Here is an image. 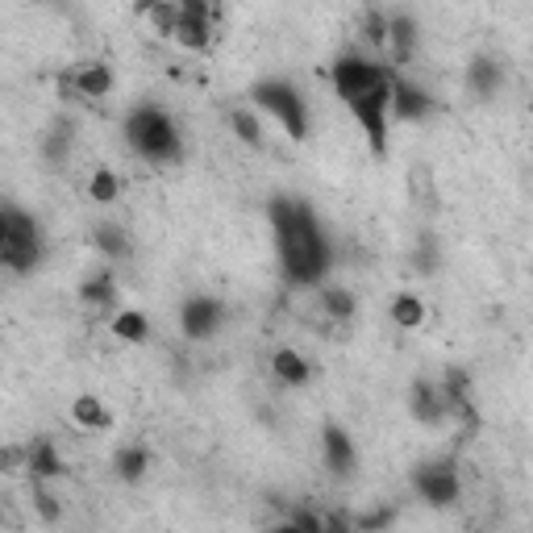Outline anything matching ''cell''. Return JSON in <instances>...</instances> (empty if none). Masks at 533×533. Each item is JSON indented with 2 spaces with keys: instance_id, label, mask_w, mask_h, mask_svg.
Segmentation results:
<instances>
[{
  "instance_id": "6da1fadb",
  "label": "cell",
  "mask_w": 533,
  "mask_h": 533,
  "mask_svg": "<svg viewBox=\"0 0 533 533\" xmlns=\"http://www.w3.org/2000/svg\"><path fill=\"white\" fill-rule=\"evenodd\" d=\"M271 230H275V250H279V267L292 288H317L329 275V238L321 230L317 213L304 200L279 196L271 200Z\"/></svg>"
},
{
  "instance_id": "7a4b0ae2",
  "label": "cell",
  "mask_w": 533,
  "mask_h": 533,
  "mask_svg": "<svg viewBox=\"0 0 533 533\" xmlns=\"http://www.w3.org/2000/svg\"><path fill=\"white\" fill-rule=\"evenodd\" d=\"M125 142L150 167H175L184 159V134L175 117L159 105H134L125 117Z\"/></svg>"
},
{
  "instance_id": "3957f363",
  "label": "cell",
  "mask_w": 533,
  "mask_h": 533,
  "mask_svg": "<svg viewBox=\"0 0 533 533\" xmlns=\"http://www.w3.org/2000/svg\"><path fill=\"white\" fill-rule=\"evenodd\" d=\"M42 259H46L42 221L34 213L17 209V205H5V246H0V267L25 275V271H38Z\"/></svg>"
},
{
  "instance_id": "277c9868",
  "label": "cell",
  "mask_w": 533,
  "mask_h": 533,
  "mask_svg": "<svg viewBox=\"0 0 533 533\" xmlns=\"http://www.w3.org/2000/svg\"><path fill=\"white\" fill-rule=\"evenodd\" d=\"M250 100H255V109H263L267 117L279 121V130H284L292 142H304L309 138V105H304V96L296 84L288 80H259L250 88Z\"/></svg>"
},
{
  "instance_id": "5b68a950",
  "label": "cell",
  "mask_w": 533,
  "mask_h": 533,
  "mask_svg": "<svg viewBox=\"0 0 533 533\" xmlns=\"http://www.w3.org/2000/svg\"><path fill=\"white\" fill-rule=\"evenodd\" d=\"M342 105L354 117V125L363 130L371 155L384 159L388 155V117H392V80L375 84V88H367L359 96H350V100H342Z\"/></svg>"
},
{
  "instance_id": "8992f818",
  "label": "cell",
  "mask_w": 533,
  "mask_h": 533,
  "mask_svg": "<svg viewBox=\"0 0 533 533\" xmlns=\"http://www.w3.org/2000/svg\"><path fill=\"white\" fill-rule=\"evenodd\" d=\"M413 492L429 504V509H450L454 500L463 492V479H459V467L450 459H434V463H417L413 475H409Z\"/></svg>"
},
{
  "instance_id": "52a82bcc",
  "label": "cell",
  "mask_w": 533,
  "mask_h": 533,
  "mask_svg": "<svg viewBox=\"0 0 533 533\" xmlns=\"http://www.w3.org/2000/svg\"><path fill=\"white\" fill-rule=\"evenodd\" d=\"M329 80H334L338 100H350V96H359V92H367L375 84L392 80V71L384 63H371L367 55H338L334 67H329Z\"/></svg>"
},
{
  "instance_id": "ba28073f",
  "label": "cell",
  "mask_w": 533,
  "mask_h": 533,
  "mask_svg": "<svg viewBox=\"0 0 533 533\" xmlns=\"http://www.w3.org/2000/svg\"><path fill=\"white\" fill-rule=\"evenodd\" d=\"M180 5V17H175V42H180L184 50H192V55H200V50H209L213 42V13H209V0H175Z\"/></svg>"
},
{
  "instance_id": "9c48e42d",
  "label": "cell",
  "mask_w": 533,
  "mask_h": 533,
  "mask_svg": "<svg viewBox=\"0 0 533 533\" xmlns=\"http://www.w3.org/2000/svg\"><path fill=\"white\" fill-rule=\"evenodd\" d=\"M225 321V304L217 296H205V292H196L180 304V329H184V338L192 342H209L217 329Z\"/></svg>"
},
{
  "instance_id": "30bf717a",
  "label": "cell",
  "mask_w": 533,
  "mask_h": 533,
  "mask_svg": "<svg viewBox=\"0 0 533 533\" xmlns=\"http://www.w3.org/2000/svg\"><path fill=\"white\" fill-rule=\"evenodd\" d=\"M409 413H413V421L425 425V429H442V425L450 421L446 400H442V392H438L434 379H413V388H409Z\"/></svg>"
},
{
  "instance_id": "8fae6325",
  "label": "cell",
  "mask_w": 533,
  "mask_h": 533,
  "mask_svg": "<svg viewBox=\"0 0 533 533\" xmlns=\"http://www.w3.org/2000/svg\"><path fill=\"white\" fill-rule=\"evenodd\" d=\"M321 459H325V471L334 479H350L354 475V463H359V454H354V442L342 425H325L321 429Z\"/></svg>"
},
{
  "instance_id": "7c38bea8",
  "label": "cell",
  "mask_w": 533,
  "mask_h": 533,
  "mask_svg": "<svg viewBox=\"0 0 533 533\" xmlns=\"http://www.w3.org/2000/svg\"><path fill=\"white\" fill-rule=\"evenodd\" d=\"M429 109H434V100H429V92L413 80H404V75H392V117L400 121H425Z\"/></svg>"
},
{
  "instance_id": "4fadbf2b",
  "label": "cell",
  "mask_w": 533,
  "mask_h": 533,
  "mask_svg": "<svg viewBox=\"0 0 533 533\" xmlns=\"http://www.w3.org/2000/svg\"><path fill=\"white\" fill-rule=\"evenodd\" d=\"M25 471H30V479H63L67 475V463H63V454L59 446L50 442V438H34L30 446H25Z\"/></svg>"
},
{
  "instance_id": "5bb4252c",
  "label": "cell",
  "mask_w": 533,
  "mask_h": 533,
  "mask_svg": "<svg viewBox=\"0 0 533 533\" xmlns=\"http://www.w3.org/2000/svg\"><path fill=\"white\" fill-rule=\"evenodd\" d=\"M417 42H421L417 21H413L409 13H392V17H388V46H392L396 67H409V63H413Z\"/></svg>"
},
{
  "instance_id": "9a60e30c",
  "label": "cell",
  "mask_w": 533,
  "mask_h": 533,
  "mask_svg": "<svg viewBox=\"0 0 533 533\" xmlns=\"http://www.w3.org/2000/svg\"><path fill=\"white\" fill-rule=\"evenodd\" d=\"M113 84H117V75L109 63H84V67L71 71V88L84 100H105L113 92Z\"/></svg>"
},
{
  "instance_id": "2e32d148",
  "label": "cell",
  "mask_w": 533,
  "mask_h": 533,
  "mask_svg": "<svg viewBox=\"0 0 533 533\" xmlns=\"http://www.w3.org/2000/svg\"><path fill=\"white\" fill-rule=\"evenodd\" d=\"M271 371H275V379L284 388H304L313 379V363L304 359L300 350H292V346H279L275 354H271Z\"/></svg>"
},
{
  "instance_id": "e0dca14e",
  "label": "cell",
  "mask_w": 533,
  "mask_h": 533,
  "mask_svg": "<svg viewBox=\"0 0 533 533\" xmlns=\"http://www.w3.org/2000/svg\"><path fill=\"white\" fill-rule=\"evenodd\" d=\"M500 84H504V67L492 59V55H479V59H471V67H467V88L475 92V96H496L500 92Z\"/></svg>"
},
{
  "instance_id": "ac0fdd59",
  "label": "cell",
  "mask_w": 533,
  "mask_h": 533,
  "mask_svg": "<svg viewBox=\"0 0 533 533\" xmlns=\"http://www.w3.org/2000/svg\"><path fill=\"white\" fill-rule=\"evenodd\" d=\"M146 471H150V450L146 446H121L117 454H113V475L121 479V484H142L146 479Z\"/></svg>"
},
{
  "instance_id": "d6986e66",
  "label": "cell",
  "mask_w": 533,
  "mask_h": 533,
  "mask_svg": "<svg viewBox=\"0 0 533 533\" xmlns=\"http://www.w3.org/2000/svg\"><path fill=\"white\" fill-rule=\"evenodd\" d=\"M80 300L88 304V309H113V304H117V279H113V271L109 267L92 271L80 284Z\"/></svg>"
},
{
  "instance_id": "ffe728a7",
  "label": "cell",
  "mask_w": 533,
  "mask_h": 533,
  "mask_svg": "<svg viewBox=\"0 0 533 533\" xmlns=\"http://www.w3.org/2000/svg\"><path fill=\"white\" fill-rule=\"evenodd\" d=\"M71 421L80 425V429H88V434H100V429L113 425V413L96 396H75L71 400Z\"/></svg>"
},
{
  "instance_id": "44dd1931",
  "label": "cell",
  "mask_w": 533,
  "mask_h": 533,
  "mask_svg": "<svg viewBox=\"0 0 533 533\" xmlns=\"http://www.w3.org/2000/svg\"><path fill=\"white\" fill-rule=\"evenodd\" d=\"M92 242H96V250L105 259H130L134 255V242H130V234H125L121 225H96Z\"/></svg>"
},
{
  "instance_id": "7402d4cb",
  "label": "cell",
  "mask_w": 533,
  "mask_h": 533,
  "mask_svg": "<svg viewBox=\"0 0 533 533\" xmlns=\"http://www.w3.org/2000/svg\"><path fill=\"white\" fill-rule=\"evenodd\" d=\"M388 313H392V321L400 329H421V321H425V300L417 292H396Z\"/></svg>"
},
{
  "instance_id": "603a6c76",
  "label": "cell",
  "mask_w": 533,
  "mask_h": 533,
  "mask_svg": "<svg viewBox=\"0 0 533 533\" xmlns=\"http://www.w3.org/2000/svg\"><path fill=\"white\" fill-rule=\"evenodd\" d=\"M113 334L121 338V342H134V346H142L146 338H150V317L146 313H138V309H121L117 317H113Z\"/></svg>"
},
{
  "instance_id": "cb8c5ba5",
  "label": "cell",
  "mask_w": 533,
  "mask_h": 533,
  "mask_svg": "<svg viewBox=\"0 0 533 533\" xmlns=\"http://www.w3.org/2000/svg\"><path fill=\"white\" fill-rule=\"evenodd\" d=\"M138 13L155 25L159 38H171L175 34V17H180V5H175V0H142Z\"/></svg>"
},
{
  "instance_id": "d4e9b609",
  "label": "cell",
  "mask_w": 533,
  "mask_h": 533,
  "mask_svg": "<svg viewBox=\"0 0 533 533\" xmlns=\"http://www.w3.org/2000/svg\"><path fill=\"white\" fill-rule=\"evenodd\" d=\"M230 130L238 142H246L250 150H263V125H259V113L255 109H234L230 113Z\"/></svg>"
},
{
  "instance_id": "484cf974",
  "label": "cell",
  "mask_w": 533,
  "mask_h": 533,
  "mask_svg": "<svg viewBox=\"0 0 533 533\" xmlns=\"http://www.w3.org/2000/svg\"><path fill=\"white\" fill-rule=\"evenodd\" d=\"M321 309L329 321H350L354 313H359V300H354L350 288H325L321 292Z\"/></svg>"
},
{
  "instance_id": "4316f807",
  "label": "cell",
  "mask_w": 533,
  "mask_h": 533,
  "mask_svg": "<svg viewBox=\"0 0 533 533\" xmlns=\"http://www.w3.org/2000/svg\"><path fill=\"white\" fill-rule=\"evenodd\" d=\"M42 159H46L50 167H63V163L71 159V125H55V130L46 134V142H42Z\"/></svg>"
},
{
  "instance_id": "83f0119b",
  "label": "cell",
  "mask_w": 533,
  "mask_h": 533,
  "mask_svg": "<svg viewBox=\"0 0 533 533\" xmlns=\"http://www.w3.org/2000/svg\"><path fill=\"white\" fill-rule=\"evenodd\" d=\"M88 196L96 200V205H117V196H121V180L109 171V167H100L92 171V180H88Z\"/></svg>"
},
{
  "instance_id": "f1b7e54d",
  "label": "cell",
  "mask_w": 533,
  "mask_h": 533,
  "mask_svg": "<svg viewBox=\"0 0 533 533\" xmlns=\"http://www.w3.org/2000/svg\"><path fill=\"white\" fill-rule=\"evenodd\" d=\"M34 509H38V517L50 521V525H55V521L63 517V509L55 504V496L46 492V479H34Z\"/></svg>"
},
{
  "instance_id": "f546056e",
  "label": "cell",
  "mask_w": 533,
  "mask_h": 533,
  "mask_svg": "<svg viewBox=\"0 0 533 533\" xmlns=\"http://www.w3.org/2000/svg\"><path fill=\"white\" fill-rule=\"evenodd\" d=\"M363 38H367L371 46H388V17H384V13H367Z\"/></svg>"
},
{
  "instance_id": "4dcf8cb0",
  "label": "cell",
  "mask_w": 533,
  "mask_h": 533,
  "mask_svg": "<svg viewBox=\"0 0 533 533\" xmlns=\"http://www.w3.org/2000/svg\"><path fill=\"white\" fill-rule=\"evenodd\" d=\"M0 471H5V475L25 471V446H5V450H0Z\"/></svg>"
},
{
  "instance_id": "1f68e13d",
  "label": "cell",
  "mask_w": 533,
  "mask_h": 533,
  "mask_svg": "<svg viewBox=\"0 0 533 533\" xmlns=\"http://www.w3.org/2000/svg\"><path fill=\"white\" fill-rule=\"evenodd\" d=\"M392 521H396V513H392V509H379V513H363V517L354 521V525H359V529H367V533H371V529H388Z\"/></svg>"
},
{
  "instance_id": "d6a6232c",
  "label": "cell",
  "mask_w": 533,
  "mask_h": 533,
  "mask_svg": "<svg viewBox=\"0 0 533 533\" xmlns=\"http://www.w3.org/2000/svg\"><path fill=\"white\" fill-rule=\"evenodd\" d=\"M417 271H421V275L438 271V246L429 242V238H425V242H421V250H417Z\"/></svg>"
},
{
  "instance_id": "836d02e7",
  "label": "cell",
  "mask_w": 533,
  "mask_h": 533,
  "mask_svg": "<svg viewBox=\"0 0 533 533\" xmlns=\"http://www.w3.org/2000/svg\"><path fill=\"white\" fill-rule=\"evenodd\" d=\"M0 246H5V205H0Z\"/></svg>"
}]
</instances>
